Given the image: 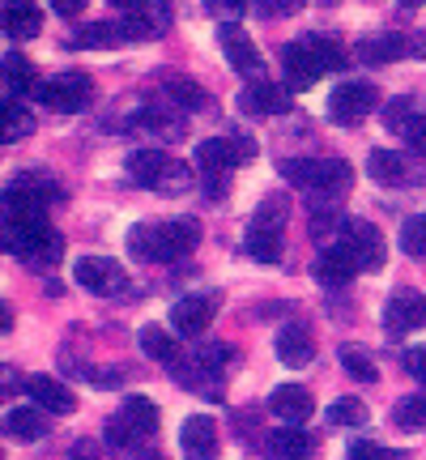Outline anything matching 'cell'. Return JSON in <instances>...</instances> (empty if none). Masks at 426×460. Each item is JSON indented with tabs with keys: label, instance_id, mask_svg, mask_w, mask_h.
<instances>
[{
	"label": "cell",
	"instance_id": "1",
	"mask_svg": "<svg viewBox=\"0 0 426 460\" xmlns=\"http://www.w3.org/2000/svg\"><path fill=\"white\" fill-rule=\"evenodd\" d=\"M200 239V226L192 217H175V222H141V226L129 230V252L137 261H158V264H171L188 256Z\"/></svg>",
	"mask_w": 426,
	"mask_h": 460
},
{
	"label": "cell",
	"instance_id": "2",
	"mask_svg": "<svg viewBox=\"0 0 426 460\" xmlns=\"http://www.w3.org/2000/svg\"><path fill=\"white\" fill-rule=\"evenodd\" d=\"M281 65H286V90H312L324 73H342L345 56L324 34H303V39H295L286 48Z\"/></svg>",
	"mask_w": 426,
	"mask_h": 460
},
{
	"label": "cell",
	"instance_id": "3",
	"mask_svg": "<svg viewBox=\"0 0 426 460\" xmlns=\"http://www.w3.org/2000/svg\"><path fill=\"white\" fill-rule=\"evenodd\" d=\"M286 180L295 183V188H307L315 200H337L350 192V166L337 163V158H286V163L278 166Z\"/></svg>",
	"mask_w": 426,
	"mask_h": 460
},
{
	"label": "cell",
	"instance_id": "4",
	"mask_svg": "<svg viewBox=\"0 0 426 460\" xmlns=\"http://www.w3.org/2000/svg\"><path fill=\"white\" fill-rule=\"evenodd\" d=\"M4 243L17 261L34 264V269H51L65 256V239L51 230V222H31V226H4Z\"/></svg>",
	"mask_w": 426,
	"mask_h": 460
},
{
	"label": "cell",
	"instance_id": "5",
	"mask_svg": "<svg viewBox=\"0 0 426 460\" xmlns=\"http://www.w3.org/2000/svg\"><path fill=\"white\" fill-rule=\"evenodd\" d=\"M376 85L371 82H337L333 94H328V119L342 124V128H354L367 119V111H376Z\"/></svg>",
	"mask_w": 426,
	"mask_h": 460
},
{
	"label": "cell",
	"instance_id": "6",
	"mask_svg": "<svg viewBox=\"0 0 426 460\" xmlns=\"http://www.w3.org/2000/svg\"><path fill=\"white\" fill-rule=\"evenodd\" d=\"M342 243L354 252V261H359L362 273H379L384 261H388V243H384V234H379L367 217H345L342 222Z\"/></svg>",
	"mask_w": 426,
	"mask_h": 460
},
{
	"label": "cell",
	"instance_id": "7",
	"mask_svg": "<svg viewBox=\"0 0 426 460\" xmlns=\"http://www.w3.org/2000/svg\"><path fill=\"white\" fill-rule=\"evenodd\" d=\"M39 102L51 107V111L60 115H73V111H85V102H90V77L85 73H60V77H51V82H39Z\"/></svg>",
	"mask_w": 426,
	"mask_h": 460
},
{
	"label": "cell",
	"instance_id": "8",
	"mask_svg": "<svg viewBox=\"0 0 426 460\" xmlns=\"http://www.w3.org/2000/svg\"><path fill=\"white\" fill-rule=\"evenodd\" d=\"M73 278H77V286H85L90 295H102V298L120 295V290L129 286V273H124L120 261H111V256H82V261L73 264Z\"/></svg>",
	"mask_w": 426,
	"mask_h": 460
},
{
	"label": "cell",
	"instance_id": "9",
	"mask_svg": "<svg viewBox=\"0 0 426 460\" xmlns=\"http://www.w3.org/2000/svg\"><path fill=\"white\" fill-rule=\"evenodd\" d=\"M217 43H222V51H226V60L235 65L239 77H247V82H264V60H261V51H256V43L247 39L244 26H235V22L217 26Z\"/></svg>",
	"mask_w": 426,
	"mask_h": 460
},
{
	"label": "cell",
	"instance_id": "10",
	"mask_svg": "<svg viewBox=\"0 0 426 460\" xmlns=\"http://www.w3.org/2000/svg\"><path fill=\"white\" fill-rule=\"evenodd\" d=\"M252 154H256V146L244 141V137H209V141L197 146V163L205 166L209 175H226L235 166H244Z\"/></svg>",
	"mask_w": 426,
	"mask_h": 460
},
{
	"label": "cell",
	"instance_id": "11",
	"mask_svg": "<svg viewBox=\"0 0 426 460\" xmlns=\"http://www.w3.org/2000/svg\"><path fill=\"white\" fill-rule=\"evenodd\" d=\"M115 9H120V26L129 39H149V34L166 31V22H171L166 4H149V0H120Z\"/></svg>",
	"mask_w": 426,
	"mask_h": 460
},
{
	"label": "cell",
	"instance_id": "12",
	"mask_svg": "<svg viewBox=\"0 0 426 460\" xmlns=\"http://www.w3.org/2000/svg\"><path fill=\"white\" fill-rule=\"evenodd\" d=\"M183 460H217V422L209 413H192L180 427Z\"/></svg>",
	"mask_w": 426,
	"mask_h": 460
},
{
	"label": "cell",
	"instance_id": "13",
	"mask_svg": "<svg viewBox=\"0 0 426 460\" xmlns=\"http://www.w3.org/2000/svg\"><path fill=\"white\" fill-rule=\"evenodd\" d=\"M213 312H217V298H213V295L175 298V307H171V329L183 332V337H197V332L209 329Z\"/></svg>",
	"mask_w": 426,
	"mask_h": 460
},
{
	"label": "cell",
	"instance_id": "14",
	"mask_svg": "<svg viewBox=\"0 0 426 460\" xmlns=\"http://www.w3.org/2000/svg\"><path fill=\"white\" fill-rule=\"evenodd\" d=\"M239 111L244 115H281L290 111V94L278 82H247L239 90Z\"/></svg>",
	"mask_w": 426,
	"mask_h": 460
},
{
	"label": "cell",
	"instance_id": "15",
	"mask_svg": "<svg viewBox=\"0 0 426 460\" xmlns=\"http://www.w3.org/2000/svg\"><path fill=\"white\" fill-rule=\"evenodd\" d=\"M384 324L388 332H410L426 324V298L418 290H396L388 303H384Z\"/></svg>",
	"mask_w": 426,
	"mask_h": 460
},
{
	"label": "cell",
	"instance_id": "16",
	"mask_svg": "<svg viewBox=\"0 0 426 460\" xmlns=\"http://www.w3.org/2000/svg\"><path fill=\"white\" fill-rule=\"evenodd\" d=\"M269 410H273V418H281V427H303L315 413V401L307 388L286 384V388H278V393L269 396Z\"/></svg>",
	"mask_w": 426,
	"mask_h": 460
},
{
	"label": "cell",
	"instance_id": "17",
	"mask_svg": "<svg viewBox=\"0 0 426 460\" xmlns=\"http://www.w3.org/2000/svg\"><path fill=\"white\" fill-rule=\"evenodd\" d=\"M51 430V413L39 410V405H17V410L4 413V435L17 439V444H39Z\"/></svg>",
	"mask_w": 426,
	"mask_h": 460
},
{
	"label": "cell",
	"instance_id": "18",
	"mask_svg": "<svg viewBox=\"0 0 426 460\" xmlns=\"http://www.w3.org/2000/svg\"><path fill=\"white\" fill-rule=\"evenodd\" d=\"M26 393H31L34 405H39V410H48L51 418H65V413L77 410V396L68 393L60 379H51V376H31L26 379Z\"/></svg>",
	"mask_w": 426,
	"mask_h": 460
},
{
	"label": "cell",
	"instance_id": "19",
	"mask_svg": "<svg viewBox=\"0 0 426 460\" xmlns=\"http://www.w3.org/2000/svg\"><path fill=\"white\" fill-rule=\"evenodd\" d=\"M312 273L320 286H345V281L359 273V261H354V252L345 243H328L324 252H320V261H315Z\"/></svg>",
	"mask_w": 426,
	"mask_h": 460
},
{
	"label": "cell",
	"instance_id": "20",
	"mask_svg": "<svg viewBox=\"0 0 426 460\" xmlns=\"http://www.w3.org/2000/svg\"><path fill=\"white\" fill-rule=\"evenodd\" d=\"M171 163H175V158H166L158 146H141L129 154V175L141 183V188H154V192H158V183H163Z\"/></svg>",
	"mask_w": 426,
	"mask_h": 460
},
{
	"label": "cell",
	"instance_id": "21",
	"mask_svg": "<svg viewBox=\"0 0 426 460\" xmlns=\"http://www.w3.org/2000/svg\"><path fill=\"white\" fill-rule=\"evenodd\" d=\"M264 447H269V456L273 460H312L315 439L303 427H281L264 439Z\"/></svg>",
	"mask_w": 426,
	"mask_h": 460
},
{
	"label": "cell",
	"instance_id": "22",
	"mask_svg": "<svg viewBox=\"0 0 426 460\" xmlns=\"http://www.w3.org/2000/svg\"><path fill=\"white\" fill-rule=\"evenodd\" d=\"M278 358L286 362V367H307V362L315 358V341L312 332L303 329V324H286V329L278 332Z\"/></svg>",
	"mask_w": 426,
	"mask_h": 460
},
{
	"label": "cell",
	"instance_id": "23",
	"mask_svg": "<svg viewBox=\"0 0 426 460\" xmlns=\"http://www.w3.org/2000/svg\"><path fill=\"white\" fill-rule=\"evenodd\" d=\"M359 56L367 65H388V60H401V56H410V39H401V34L384 31V34H367L359 43Z\"/></svg>",
	"mask_w": 426,
	"mask_h": 460
},
{
	"label": "cell",
	"instance_id": "24",
	"mask_svg": "<svg viewBox=\"0 0 426 460\" xmlns=\"http://www.w3.org/2000/svg\"><path fill=\"white\" fill-rule=\"evenodd\" d=\"M43 31V9L31 4V0H22V4H4V34L9 39H34V34Z\"/></svg>",
	"mask_w": 426,
	"mask_h": 460
},
{
	"label": "cell",
	"instance_id": "25",
	"mask_svg": "<svg viewBox=\"0 0 426 460\" xmlns=\"http://www.w3.org/2000/svg\"><path fill=\"white\" fill-rule=\"evenodd\" d=\"M367 175H371L379 188H396V183L410 180L405 158H401V154H393V149H371V158H367Z\"/></svg>",
	"mask_w": 426,
	"mask_h": 460
},
{
	"label": "cell",
	"instance_id": "26",
	"mask_svg": "<svg viewBox=\"0 0 426 460\" xmlns=\"http://www.w3.org/2000/svg\"><path fill=\"white\" fill-rule=\"evenodd\" d=\"M141 349H146V358L154 362H163V367H180V345H175V337L166 329H158V324H146L141 329Z\"/></svg>",
	"mask_w": 426,
	"mask_h": 460
},
{
	"label": "cell",
	"instance_id": "27",
	"mask_svg": "<svg viewBox=\"0 0 426 460\" xmlns=\"http://www.w3.org/2000/svg\"><path fill=\"white\" fill-rule=\"evenodd\" d=\"M120 418L137 430V439L158 435V405H154L149 396H129V401H124V410H120Z\"/></svg>",
	"mask_w": 426,
	"mask_h": 460
},
{
	"label": "cell",
	"instance_id": "28",
	"mask_svg": "<svg viewBox=\"0 0 426 460\" xmlns=\"http://www.w3.org/2000/svg\"><path fill=\"white\" fill-rule=\"evenodd\" d=\"M180 371V379H183V388H192V393H200V396H209V401H217L222 396V371H213V367H205V362H188V367H175Z\"/></svg>",
	"mask_w": 426,
	"mask_h": 460
},
{
	"label": "cell",
	"instance_id": "29",
	"mask_svg": "<svg viewBox=\"0 0 426 460\" xmlns=\"http://www.w3.org/2000/svg\"><path fill=\"white\" fill-rule=\"evenodd\" d=\"M124 39H129V34H124L120 22H90L85 31H77L73 48H120Z\"/></svg>",
	"mask_w": 426,
	"mask_h": 460
},
{
	"label": "cell",
	"instance_id": "30",
	"mask_svg": "<svg viewBox=\"0 0 426 460\" xmlns=\"http://www.w3.org/2000/svg\"><path fill=\"white\" fill-rule=\"evenodd\" d=\"M247 256L252 261H261V264H278L281 261V234H269V230H247Z\"/></svg>",
	"mask_w": 426,
	"mask_h": 460
},
{
	"label": "cell",
	"instance_id": "31",
	"mask_svg": "<svg viewBox=\"0 0 426 460\" xmlns=\"http://www.w3.org/2000/svg\"><path fill=\"white\" fill-rule=\"evenodd\" d=\"M163 90H166V94H171L175 102H180L183 111H192V107H205V90H200L197 82L180 77V73H166V77H163Z\"/></svg>",
	"mask_w": 426,
	"mask_h": 460
},
{
	"label": "cell",
	"instance_id": "32",
	"mask_svg": "<svg viewBox=\"0 0 426 460\" xmlns=\"http://www.w3.org/2000/svg\"><path fill=\"white\" fill-rule=\"evenodd\" d=\"M393 422L401 430H422L426 427V393H413L393 405Z\"/></svg>",
	"mask_w": 426,
	"mask_h": 460
},
{
	"label": "cell",
	"instance_id": "33",
	"mask_svg": "<svg viewBox=\"0 0 426 460\" xmlns=\"http://www.w3.org/2000/svg\"><path fill=\"white\" fill-rule=\"evenodd\" d=\"M324 418L333 427H362V422H367V405H362L359 396H337V401L328 405Z\"/></svg>",
	"mask_w": 426,
	"mask_h": 460
},
{
	"label": "cell",
	"instance_id": "34",
	"mask_svg": "<svg viewBox=\"0 0 426 460\" xmlns=\"http://www.w3.org/2000/svg\"><path fill=\"white\" fill-rule=\"evenodd\" d=\"M132 128L154 132V146H158V141H175V137H180V132H183V119H163L158 111H137Z\"/></svg>",
	"mask_w": 426,
	"mask_h": 460
},
{
	"label": "cell",
	"instance_id": "35",
	"mask_svg": "<svg viewBox=\"0 0 426 460\" xmlns=\"http://www.w3.org/2000/svg\"><path fill=\"white\" fill-rule=\"evenodd\" d=\"M337 354H342V367H345V376H350V379H362V384H376V379H379L376 362L367 358L359 345H342Z\"/></svg>",
	"mask_w": 426,
	"mask_h": 460
},
{
	"label": "cell",
	"instance_id": "36",
	"mask_svg": "<svg viewBox=\"0 0 426 460\" xmlns=\"http://www.w3.org/2000/svg\"><path fill=\"white\" fill-rule=\"evenodd\" d=\"M281 222H286V200H281V197H269V200H261V209H256V222H252V230L281 234Z\"/></svg>",
	"mask_w": 426,
	"mask_h": 460
},
{
	"label": "cell",
	"instance_id": "37",
	"mask_svg": "<svg viewBox=\"0 0 426 460\" xmlns=\"http://www.w3.org/2000/svg\"><path fill=\"white\" fill-rule=\"evenodd\" d=\"M4 73H9V85H17V94L34 85V68H31V60H26V56H17V51H9V56H4ZM34 90H39V85H34Z\"/></svg>",
	"mask_w": 426,
	"mask_h": 460
},
{
	"label": "cell",
	"instance_id": "38",
	"mask_svg": "<svg viewBox=\"0 0 426 460\" xmlns=\"http://www.w3.org/2000/svg\"><path fill=\"white\" fill-rule=\"evenodd\" d=\"M401 247H405L410 256L422 261L426 256V217H410V222L401 226Z\"/></svg>",
	"mask_w": 426,
	"mask_h": 460
},
{
	"label": "cell",
	"instance_id": "39",
	"mask_svg": "<svg viewBox=\"0 0 426 460\" xmlns=\"http://www.w3.org/2000/svg\"><path fill=\"white\" fill-rule=\"evenodd\" d=\"M31 128H34L31 115L22 111L17 102H9V107H4V141H17V137H26Z\"/></svg>",
	"mask_w": 426,
	"mask_h": 460
},
{
	"label": "cell",
	"instance_id": "40",
	"mask_svg": "<svg viewBox=\"0 0 426 460\" xmlns=\"http://www.w3.org/2000/svg\"><path fill=\"white\" fill-rule=\"evenodd\" d=\"M107 444H111L115 452H124V447L141 444V439H137V430H132L129 422H124V418H120V413H115L111 422H107Z\"/></svg>",
	"mask_w": 426,
	"mask_h": 460
},
{
	"label": "cell",
	"instance_id": "41",
	"mask_svg": "<svg viewBox=\"0 0 426 460\" xmlns=\"http://www.w3.org/2000/svg\"><path fill=\"white\" fill-rule=\"evenodd\" d=\"M413 115H418V111H413L410 99H393V102H388V111H384V124H388L393 132H405V124H410Z\"/></svg>",
	"mask_w": 426,
	"mask_h": 460
},
{
	"label": "cell",
	"instance_id": "42",
	"mask_svg": "<svg viewBox=\"0 0 426 460\" xmlns=\"http://www.w3.org/2000/svg\"><path fill=\"white\" fill-rule=\"evenodd\" d=\"M192 358L205 362V367H213V371H222V367H226V362L235 358V349H230V345H222V341H213V345H200Z\"/></svg>",
	"mask_w": 426,
	"mask_h": 460
},
{
	"label": "cell",
	"instance_id": "43",
	"mask_svg": "<svg viewBox=\"0 0 426 460\" xmlns=\"http://www.w3.org/2000/svg\"><path fill=\"white\" fill-rule=\"evenodd\" d=\"M345 452H350V460H405V452H388L379 444H350Z\"/></svg>",
	"mask_w": 426,
	"mask_h": 460
},
{
	"label": "cell",
	"instance_id": "44",
	"mask_svg": "<svg viewBox=\"0 0 426 460\" xmlns=\"http://www.w3.org/2000/svg\"><path fill=\"white\" fill-rule=\"evenodd\" d=\"M401 137H405V141H410L413 149H418V154H426V115L418 111L410 119V124H405V132H401Z\"/></svg>",
	"mask_w": 426,
	"mask_h": 460
},
{
	"label": "cell",
	"instance_id": "45",
	"mask_svg": "<svg viewBox=\"0 0 426 460\" xmlns=\"http://www.w3.org/2000/svg\"><path fill=\"white\" fill-rule=\"evenodd\" d=\"M405 367L413 371V379H418V384H426V345H413L410 354H405Z\"/></svg>",
	"mask_w": 426,
	"mask_h": 460
},
{
	"label": "cell",
	"instance_id": "46",
	"mask_svg": "<svg viewBox=\"0 0 426 460\" xmlns=\"http://www.w3.org/2000/svg\"><path fill=\"white\" fill-rule=\"evenodd\" d=\"M68 460H99V447L90 444V439H77L73 452H68Z\"/></svg>",
	"mask_w": 426,
	"mask_h": 460
},
{
	"label": "cell",
	"instance_id": "47",
	"mask_svg": "<svg viewBox=\"0 0 426 460\" xmlns=\"http://www.w3.org/2000/svg\"><path fill=\"white\" fill-rule=\"evenodd\" d=\"M51 9H56L60 17H73L77 9H85V4H82V0H51Z\"/></svg>",
	"mask_w": 426,
	"mask_h": 460
},
{
	"label": "cell",
	"instance_id": "48",
	"mask_svg": "<svg viewBox=\"0 0 426 460\" xmlns=\"http://www.w3.org/2000/svg\"><path fill=\"white\" fill-rule=\"evenodd\" d=\"M410 56H422L426 60V34H413L410 39Z\"/></svg>",
	"mask_w": 426,
	"mask_h": 460
}]
</instances>
